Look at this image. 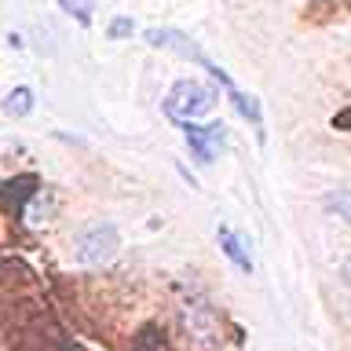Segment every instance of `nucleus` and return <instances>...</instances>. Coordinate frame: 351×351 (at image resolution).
Returning a JSON list of instances; mask_svg holds the SVG:
<instances>
[{"label": "nucleus", "instance_id": "1", "mask_svg": "<svg viewBox=\"0 0 351 351\" xmlns=\"http://www.w3.org/2000/svg\"><path fill=\"white\" fill-rule=\"evenodd\" d=\"M219 103V92L216 84L208 81H176L169 88V95H165V117L172 121V125H194V121H202L205 114H213Z\"/></svg>", "mask_w": 351, "mask_h": 351}, {"label": "nucleus", "instance_id": "2", "mask_svg": "<svg viewBox=\"0 0 351 351\" xmlns=\"http://www.w3.org/2000/svg\"><path fill=\"white\" fill-rule=\"evenodd\" d=\"M121 249V234L114 223H99V227H88L77 234L73 241V256L81 263H106L114 252Z\"/></svg>", "mask_w": 351, "mask_h": 351}, {"label": "nucleus", "instance_id": "3", "mask_svg": "<svg viewBox=\"0 0 351 351\" xmlns=\"http://www.w3.org/2000/svg\"><path fill=\"white\" fill-rule=\"evenodd\" d=\"M186 128V147H191V158L197 165H213L219 154H223V125L219 121H208V125H183Z\"/></svg>", "mask_w": 351, "mask_h": 351}, {"label": "nucleus", "instance_id": "4", "mask_svg": "<svg viewBox=\"0 0 351 351\" xmlns=\"http://www.w3.org/2000/svg\"><path fill=\"white\" fill-rule=\"evenodd\" d=\"M147 40H150V44H158V48H172V51L186 55L191 62L205 66V70H216V62L208 59V55H205L202 48H197V44H194L191 37H183L180 29H147Z\"/></svg>", "mask_w": 351, "mask_h": 351}, {"label": "nucleus", "instance_id": "5", "mask_svg": "<svg viewBox=\"0 0 351 351\" xmlns=\"http://www.w3.org/2000/svg\"><path fill=\"white\" fill-rule=\"evenodd\" d=\"M219 249H223V256L234 263V267L241 271V274H249L252 271V260H249V249H245V241H241V234L238 230H230L227 223L219 227Z\"/></svg>", "mask_w": 351, "mask_h": 351}, {"label": "nucleus", "instance_id": "6", "mask_svg": "<svg viewBox=\"0 0 351 351\" xmlns=\"http://www.w3.org/2000/svg\"><path fill=\"white\" fill-rule=\"evenodd\" d=\"M37 186H40L37 176H19V180H8L0 186V194H4L8 208H19V205H29V197L37 194Z\"/></svg>", "mask_w": 351, "mask_h": 351}, {"label": "nucleus", "instance_id": "7", "mask_svg": "<svg viewBox=\"0 0 351 351\" xmlns=\"http://www.w3.org/2000/svg\"><path fill=\"white\" fill-rule=\"evenodd\" d=\"M33 103H37V99H33V88H26V84H19V88H11V92L4 95V114L8 117H29L33 114Z\"/></svg>", "mask_w": 351, "mask_h": 351}, {"label": "nucleus", "instance_id": "8", "mask_svg": "<svg viewBox=\"0 0 351 351\" xmlns=\"http://www.w3.org/2000/svg\"><path fill=\"white\" fill-rule=\"evenodd\" d=\"M59 8L66 15H73L81 26H92V15H95V0H59Z\"/></svg>", "mask_w": 351, "mask_h": 351}, {"label": "nucleus", "instance_id": "9", "mask_svg": "<svg viewBox=\"0 0 351 351\" xmlns=\"http://www.w3.org/2000/svg\"><path fill=\"white\" fill-rule=\"evenodd\" d=\"M329 208H333L337 216L351 219V191H340V194H333V197H329Z\"/></svg>", "mask_w": 351, "mask_h": 351}, {"label": "nucleus", "instance_id": "10", "mask_svg": "<svg viewBox=\"0 0 351 351\" xmlns=\"http://www.w3.org/2000/svg\"><path fill=\"white\" fill-rule=\"evenodd\" d=\"M128 33H132V19H114V22H110V29H106V37L117 40V37H128Z\"/></svg>", "mask_w": 351, "mask_h": 351}]
</instances>
